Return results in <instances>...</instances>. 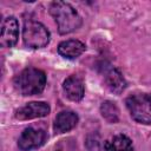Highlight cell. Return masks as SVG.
Listing matches in <instances>:
<instances>
[{
    "label": "cell",
    "instance_id": "6da1fadb",
    "mask_svg": "<svg viewBox=\"0 0 151 151\" xmlns=\"http://www.w3.org/2000/svg\"><path fill=\"white\" fill-rule=\"evenodd\" d=\"M50 13L57 22L60 34H67L81 26V17L76 8L65 1H53L50 5Z\"/></svg>",
    "mask_w": 151,
    "mask_h": 151
},
{
    "label": "cell",
    "instance_id": "7a4b0ae2",
    "mask_svg": "<svg viewBox=\"0 0 151 151\" xmlns=\"http://www.w3.org/2000/svg\"><path fill=\"white\" fill-rule=\"evenodd\" d=\"M46 85V74L44 71L27 67L14 78V87L21 96H34L44 91Z\"/></svg>",
    "mask_w": 151,
    "mask_h": 151
},
{
    "label": "cell",
    "instance_id": "3957f363",
    "mask_svg": "<svg viewBox=\"0 0 151 151\" xmlns=\"http://www.w3.org/2000/svg\"><path fill=\"white\" fill-rule=\"evenodd\" d=\"M133 120L140 124H151V93H133L125 100Z\"/></svg>",
    "mask_w": 151,
    "mask_h": 151
},
{
    "label": "cell",
    "instance_id": "277c9868",
    "mask_svg": "<svg viewBox=\"0 0 151 151\" xmlns=\"http://www.w3.org/2000/svg\"><path fill=\"white\" fill-rule=\"evenodd\" d=\"M50 31L39 21L27 20L24 24L22 28V39L27 47L31 48H41L50 42Z\"/></svg>",
    "mask_w": 151,
    "mask_h": 151
},
{
    "label": "cell",
    "instance_id": "5b68a950",
    "mask_svg": "<svg viewBox=\"0 0 151 151\" xmlns=\"http://www.w3.org/2000/svg\"><path fill=\"white\" fill-rule=\"evenodd\" d=\"M46 139H47V133L45 130L27 127L20 134L18 139V146L22 151H29L44 145Z\"/></svg>",
    "mask_w": 151,
    "mask_h": 151
},
{
    "label": "cell",
    "instance_id": "8992f818",
    "mask_svg": "<svg viewBox=\"0 0 151 151\" xmlns=\"http://www.w3.org/2000/svg\"><path fill=\"white\" fill-rule=\"evenodd\" d=\"M51 107L46 101H31L15 110V118L19 120H28L41 118L50 113Z\"/></svg>",
    "mask_w": 151,
    "mask_h": 151
},
{
    "label": "cell",
    "instance_id": "52a82bcc",
    "mask_svg": "<svg viewBox=\"0 0 151 151\" xmlns=\"http://www.w3.org/2000/svg\"><path fill=\"white\" fill-rule=\"evenodd\" d=\"M19 38V22L14 17H7L1 22L0 44L2 47H13Z\"/></svg>",
    "mask_w": 151,
    "mask_h": 151
},
{
    "label": "cell",
    "instance_id": "ba28073f",
    "mask_svg": "<svg viewBox=\"0 0 151 151\" xmlns=\"http://www.w3.org/2000/svg\"><path fill=\"white\" fill-rule=\"evenodd\" d=\"M63 90L65 92V96L72 100V101H79L83 99L84 97V83L81 80V78H79L78 76H70L68 78H66L64 80L63 84Z\"/></svg>",
    "mask_w": 151,
    "mask_h": 151
},
{
    "label": "cell",
    "instance_id": "9c48e42d",
    "mask_svg": "<svg viewBox=\"0 0 151 151\" xmlns=\"http://www.w3.org/2000/svg\"><path fill=\"white\" fill-rule=\"evenodd\" d=\"M104 80L107 88L116 94H120L126 88V80L122 72L116 67H109L104 72Z\"/></svg>",
    "mask_w": 151,
    "mask_h": 151
},
{
    "label": "cell",
    "instance_id": "30bf717a",
    "mask_svg": "<svg viewBox=\"0 0 151 151\" xmlns=\"http://www.w3.org/2000/svg\"><path fill=\"white\" fill-rule=\"evenodd\" d=\"M78 120H79V118L76 112L61 111L55 117L53 129L57 133H65V132L72 130L73 127H76V125L78 124Z\"/></svg>",
    "mask_w": 151,
    "mask_h": 151
},
{
    "label": "cell",
    "instance_id": "8fae6325",
    "mask_svg": "<svg viewBox=\"0 0 151 151\" xmlns=\"http://www.w3.org/2000/svg\"><path fill=\"white\" fill-rule=\"evenodd\" d=\"M86 46L84 42L77 39H70L61 41L58 45V53L66 59H76L85 51Z\"/></svg>",
    "mask_w": 151,
    "mask_h": 151
},
{
    "label": "cell",
    "instance_id": "7c38bea8",
    "mask_svg": "<svg viewBox=\"0 0 151 151\" xmlns=\"http://www.w3.org/2000/svg\"><path fill=\"white\" fill-rule=\"evenodd\" d=\"M104 151H133L131 139L125 134H116L104 145Z\"/></svg>",
    "mask_w": 151,
    "mask_h": 151
},
{
    "label": "cell",
    "instance_id": "4fadbf2b",
    "mask_svg": "<svg viewBox=\"0 0 151 151\" xmlns=\"http://www.w3.org/2000/svg\"><path fill=\"white\" fill-rule=\"evenodd\" d=\"M100 113L109 123H117L119 119V109L116 103L106 100L100 105Z\"/></svg>",
    "mask_w": 151,
    "mask_h": 151
}]
</instances>
